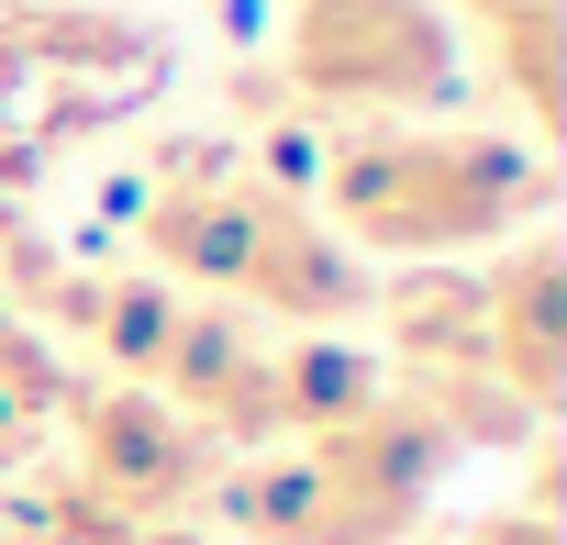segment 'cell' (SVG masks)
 I'll list each match as a JSON object with an SVG mask.
<instances>
[{
    "label": "cell",
    "instance_id": "8fae6325",
    "mask_svg": "<svg viewBox=\"0 0 567 545\" xmlns=\"http://www.w3.org/2000/svg\"><path fill=\"white\" fill-rule=\"evenodd\" d=\"M0 545H23V523H12V501H0Z\"/></svg>",
    "mask_w": 567,
    "mask_h": 545
},
{
    "label": "cell",
    "instance_id": "30bf717a",
    "mask_svg": "<svg viewBox=\"0 0 567 545\" xmlns=\"http://www.w3.org/2000/svg\"><path fill=\"white\" fill-rule=\"evenodd\" d=\"M134 545H223L212 523H156V534H134Z\"/></svg>",
    "mask_w": 567,
    "mask_h": 545
},
{
    "label": "cell",
    "instance_id": "52a82bcc",
    "mask_svg": "<svg viewBox=\"0 0 567 545\" xmlns=\"http://www.w3.org/2000/svg\"><path fill=\"white\" fill-rule=\"evenodd\" d=\"M456 12L478 23V45L512 79V101L534 123H556V0H456Z\"/></svg>",
    "mask_w": 567,
    "mask_h": 545
},
{
    "label": "cell",
    "instance_id": "8992f818",
    "mask_svg": "<svg viewBox=\"0 0 567 545\" xmlns=\"http://www.w3.org/2000/svg\"><path fill=\"white\" fill-rule=\"evenodd\" d=\"M467 301H478V357H489V379L545 423L556 390H567V256H556V234L534 223V234H512L489 267H467Z\"/></svg>",
    "mask_w": 567,
    "mask_h": 545
},
{
    "label": "cell",
    "instance_id": "3957f363",
    "mask_svg": "<svg viewBox=\"0 0 567 545\" xmlns=\"http://www.w3.org/2000/svg\"><path fill=\"white\" fill-rule=\"evenodd\" d=\"M456 479V434L412 401L379 390L290 445L223 467V545H412L434 490Z\"/></svg>",
    "mask_w": 567,
    "mask_h": 545
},
{
    "label": "cell",
    "instance_id": "7c38bea8",
    "mask_svg": "<svg viewBox=\"0 0 567 545\" xmlns=\"http://www.w3.org/2000/svg\"><path fill=\"white\" fill-rule=\"evenodd\" d=\"M0 456H12V434H0Z\"/></svg>",
    "mask_w": 567,
    "mask_h": 545
},
{
    "label": "cell",
    "instance_id": "7a4b0ae2",
    "mask_svg": "<svg viewBox=\"0 0 567 545\" xmlns=\"http://www.w3.org/2000/svg\"><path fill=\"white\" fill-rule=\"evenodd\" d=\"M545 200H556L545 145L489 123H357L323 156V223L346 234V256H390V267L489 256L534 234Z\"/></svg>",
    "mask_w": 567,
    "mask_h": 545
},
{
    "label": "cell",
    "instance_id": "5b68a950",
    "mask_svg": "<svg viewBox=\"0 0 567 545\" xmlns=\"http://www.w3.org/2000/svg\"><path fill=\"white\" fill-rule=\"evenodd\" d=\"M56 467L79 479V490H101L134 534H156V523H189L212 490H223V445L200 434V423H178L156 390H123V379H68V401H56Z\"/></svg>",
    "mask_w": 567,
    "mask_h": 545
},
{
    "label": "cell",
    "instance_id": "ba28073f",
    "mask_svg": "<svg viewBox=\"0 0 567 545\" xmlns=\"http://www.w3.org/2000/svg\"><path fill=\"white\" fill-rule=\"evenodd\" d=\"M12 523H23V545H134V523L101 490H79L68 467H34L23 501H12Z\"/></svg>",
    "mask_w": 567,
    "mask_h": 545
},
{
    "label": "cell",
    "instance_id": "6da1fadb",
    "mask_svg": "<svg viewBox=\"0 0 567 545\" xmlns=\"http://www.w3.org/2000/svg\"><path fill=\"white\" fill-rule=\"evenodd\" d=\"M134 245L167 290L212 301V312H267L290 335H346L368 323L379 279L368 256H346V234L278 178L245 167H178L134 200Z\"/></svg>",
    "mask_w": 567,
    "mask_h": 545
},
{
    "label": "cell",
    "instance_id": "9c48e42d",
    "mask_svg": "<svg viewBox=\"0 0 567 545\" xmlns=\"http://www.w3.org/2000/svg\"><path fill=\"white\" fill-rule=\"evenodd\" d=\"M445 545H556V523H545V512H478V523H456Z\"/></svg>",
    "mask_w": 567,
    "mask_h": 545
},
{
    "label": "cell",
    "instance_id": "277c9868",
    "mask_svg": "<svg viewBox=\"0 0 567 545\" xmlns=\"http://www.w3.org/2000/svg\"><path fill=\"white\" fill-rule=\"evenodd\" d=\"M278 68H290L301 101L323 112H434L467 79V45L445 23V0H290V34H278Z\"/></svg>",
    "mask_w": 567,
    "mask_h": 545
}]
</instances>
